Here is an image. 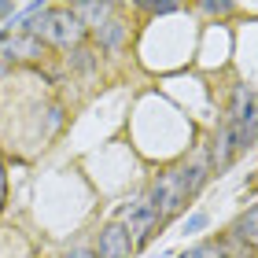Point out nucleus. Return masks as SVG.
Segmentation results:
<instances>
[{
    "label": "nucleus",
    "mask_w": 258,
    "mask_h": 258,
    "mask_svg": "<svg viewBox=\"0 0 258 258\" xmlns=\"http://www.w3.org/2000/svg\"><path fill=\"white\" fill-rule=\"evenodd\" d=\"M148 199H151V207L162 214V221L173 218L177 210H184V207H188V199H192L188 181H184V170H166V173H159V181L151 184Z\"/></svg>",
    "instance_id": "obj_1"
},
{
    "label": "nucleus",
    "mask_w": 258,
    "mask_h": 258,
    "mask_svg": "<svg viewBox=\"0 0 258 258\" xmlns=\"http://www.w3.org/2000/svg\"><path fill=\"white\" fill-rule=\"evenodd\" d=\"M114 221H122V225L129 229V236H133L137 247H144V243L162 229V214H159L155 207H151V199H148V196L129 199V203L118 210V218H114Z\"/></svg>",
    "instance_id": "obj_2"
},
{
    "label": "nucleus",
    "mask_w": 258,
    "mask_h": 258,
    "mask_svg": "<svg viewBox=\"0 0 258 258\" xmlns=\"http://www.w3.org/2000/svg\"><path fill=\"white\" fill-rule=\"evenodd\" d=\"M0 55H4V59H15V63H33V59L44 55V41L30 37V33L4 30V33H0Z\"/></svg>",
    "instance_id": "obj_3"
},
{
    "label": "nucleus",
    "mask_w": 258,
    "mask_h": 258,
    "mask_svg": "<svg viewBox=\"0 0 258 258\" xmlns=\"http://www.w3.org/2000/svg\"><path fill=\"white\" fill-rule=\"evenodd\" d=\"M133 251H137V243H133V236H129V229L122 221H107V225L100 229L96 258H133Z\"/></svg>",
    "instance_id": "obj_4"
},
{
    "label": "nucleus",
    "mask_w": 258,
    "mask_h": 258,
    "mask_svg": "<svg viewBox=\"0 0 258 258\" xmlns=\"http://www.w3.org/2000/svg\"><path fill=\"white\" fill-rule=\"evenodd\" d=\"M70 11L85 22V30H96V26H103V22L114 15V4H100V0H96V4H74Z\"/></svg>",
    "instance_id": "obj_5"
},
{
    "label": "nucleus",
    "mask_w": 258,
    "mask_h": 258,
    "mask_svg": "<svg viewBox=\"0 0 258 258\" xmlns=\"http://www.w3.org/2000/svg\"><path fill=\"white\" fill-rule=\"evenodd\" d=\"M232 236H236L240 243H247V247L258 251V207L243 210V214L236 218V225H232Z\"/></svg>",
    "instance_id": "obj_6"
},
{
    "label": "nucleus",
    "mask_w": 258,
    "mask_h": 258,
    "mask_svg": "<svg viewBox=\"0 0 258 258\" xmlns=\"http://www.w3.org/2000/svg\"><path fill=\"white\" fill-rule=\"evenodd\" d=\"M92 33H96V44H100V48L114 52V48H122V41H125V22H118V19L111 15L103 26H96Z\"/></svg>",
    "instance_id": "obj_7"
},
{
    "label": "nucleus",
    "mask_w": 258,
    "mask_h": 258,
    "mask_svg": "<svg viewBox=\"0 0 258 258\" xmlns=\"http://www.w3.org/2000/svg\"><path fill=\"white\" fill-rule=\"evenodd\" d=\"M70 67H74V70H81V74H89V70L96 67V52L81 44V48H74V52H70Z\"/></svg>",
    "instance_id": "obj_8"
},
{
    "label": "nucleus",
    "mask_w": 258,
    "mask_h": 258,
    "mask_svg": "<svg viewBox=\"0 0 258 258\" xmlns=\"http://www.w3.org/2000/svg\"><path fill=\"white\" fill-rule=\"evenodd\" d=\"M181 258H229V254H225V247H218V243H192Z\"/></svg>",
    "instance_id": "obj_9"
},
{
    "label": "nucleus",
    "mask_w": 258,
    "mask_h": 258,
    "mask_svg": "<svg viewBox=\"0 0 258 258\" xmlns=\"http://www.w3.org/2000/svg\"><path fill=\"white\" fill-rule=\"evenodd\" d=\"M144 11H151V15H170V11H177V4L173 0H159V4H140Z\"/></svg>",
    "instance_id": "obj_10"
},
{
    "label": "nucleus",
    "mask_w": 258,
    "mask_h": 258,
    "mask_svg": "<svg viewBox=\"0 0 258 258\" xmlns=\"http://www.w3.org/2000/svg\"><path fill=\"white\" fill-rule=\"evenodd\" d=\"M203 11H210V15H225V11H232V4H225V0H207Z\"/></svg>",
    "instance_id": "obj_11"
},
{
    "label": "nucleus",
    "mask_w": 258,
    "mask_h": 258,
    "mask_svg": "<svg viewBox=\"0 0 258 258\" xmlns=\"http://www.w3.org/2000/svg\"><path fill=\"white\" fill-rule=\"evenodd\" d=\"M203 225H207V214H192L188 221H184V236H188V232H199Z\"/></svg>",
    "instance_id": "obj_12"
},
{
    "label": "nucleus",
    "mask_w": 258,
    "mask_h": 258,
    "mask_svg": "<svg viewBox=\"0 0 258 258\" xmlns=\"http://www.w3.org/2000/svg\"><path fill=\"white\" fill-rule=\"evenodd\" d=\"M67 258H96V254H92V251H89V247H78V251H70V254H67Z\"/></svg>",
    "instance_id": "obj_13"
},
{
    "label": "nucleus",
    "mask_w": 258,
    "mask_h": 258,
    "mask_svg": "<svg viewBox=\"0 0 258 258\" xmlns=\"http://www.w3.org/2000/svg\"><path fill=\"white\" fill-rule=\"evenodd\" d=\"M4 15H15V4H0V19Z\"/></svg>",
    "instance_id": "obj_14"
}]
</instances>
